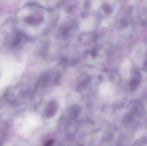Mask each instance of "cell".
<instances>
[{"label": "cell", "instance_id": "1", "mask_svg": "<svg viewBox=\"0 0 147 146\" xmlns=\"http://www.w3.org/2000/svg\"><path fill=\"white\" fill-rule=\"evenodd\" d=\"M121 22L122 25L123 26V27H126L128 25V21L127 19H125V18H123V19H122Z\"/></svg>", "mask_w": 147, "mask_h": 146}]
</instances>
